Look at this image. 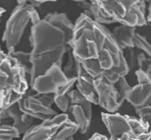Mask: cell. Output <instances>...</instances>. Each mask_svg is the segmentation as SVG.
I'll list each match as a JSON object with an SVG mask.
<instances>
[{
    "label": "cell",
    "instance_id": "obj_1",
    "mask_svg": "<svg viewBox=\"0 0 151 140\" xmlns=\"http://www.w3.org/2000/svg\"><path fill=\"white\" fill-rule=\"evenodd\" d=\"M70 45L75 60L94 78L102 76L115 84L130 72L124 50L112 31L82 12L74 24Z\"/></svg>",
    "mask_w": 151,
    "mask_h": 140
},
{
    "label": "cell",
    "instance_id": "obj_2",
    "mask_svg": "<svg viewBox=\"0 0 151 140\" xmlns=\"http://www.w3.org/2000/svg\"><path fill=\"white\" fill-rule=\"evenodd\" d=\"M73 28L74 24L63 12H50L30 27L29 85L52 65L62 67L64 56L71 51Z\"/></svg>",
    "mask_w": 151,
    "mask_h": 140
},
{
    "label": "cell",
    "instance_id": "obj_3",
    "mask_svg": "<svg viewBox=\"0 0 151 140\" xmlns=\"http://www.w3.org/2000/svg\"><path fill=\"white\" fill-rule=\"evenodd\" d=\"M29 79L17 60L0 52V108L7 110L17 103L29 90Z\"/></svg>",
    "mask_w": 151,
    "mask_h": 140
},
{
    "label": "cell",
    "instance_id": "obj_4",
    "mask_svg": "<svg viewBox=\"0 0 151 140\" xmlns=\"http://www.w3.org/2000/svg\"><path fill=\"white\" fill-rule=\"evenodd\" d=\"M40 19L36 8L29 1H17V6L7 21L3 34V41L5 43L8 53L15 52L27 27L30 25L32 26Z\"/></svg>",
    "mask_w": 151,
    "mask_h": 140
},
{
    "label": "cell",
    "instance_id": "obj_5",
    "mask_svg": "<svg viewBox=\"0 0 151 140\" xmlns=\"http://www.w3.org/2000/svg\"><path fill=\"white\" fill-rule=\"evenodd\" d=\"M106 15L114 22L136 28L147 25L146 3L142 0L98 1Z\"/></svg>",
    "mask_w": 151,
    "mask_h": 140
},
{
    "label": "cell",
    "instance_id": "obj_6",
    "mask_svg": "<svg viewBox=\"0 0 151 140\" xmlns=\"http://www.w3.org/2000/svg\"><path fill=\"white\" fill-rule=\"evenodd\" d=\"M79 130L66 113H61L49 120L32 125L23 134L22 140H74Z\"/></svg>",
    "mask_w": 151,
    "mask_h": 140
},
{
    "label": "cell",
    "instance_id": "obj_7",
    "mask_svg": "<svg viewBox=\"0 0 151 140\" xmlns=\"http://www.w3.org/2000/svg\"><path fill=\"white\" fill-rule=\"evenodd\" d=\"M101 116L112 139H121L126 134L137 137L150 131L149 125L140 118L108 112H102Z\"/></svg>",
    "mask_w": 151,
    "mask_h": 140
},
{
    "label": "cell",
    "instance_id": "obj_8",
    "mask_svg": "<svg viewBox=\"0 0 151 140\" xmlns=\"http://www.w3.org/2000/svg\"><path fill=\"white\" fill-rule=\"evenodd\" d=\"M53 103V94H39L31 89H29L27 94L17 102L22 112L42 121L49 120L58 115L52 108Z\"/></svg>",
    "mask_w": 151,
    "mask_h": 140
},
{
    "label": "cell",
    "instance_id": "obj_9",
    "mask_svg": "<svg viewBox=\"0 0 151 140\" xmlns=\"http://www.w3.org/2000/svg\"><path fill=\"white\" fill-rule=\"evenodd\" d=\"M70 102L66 114L71 121L78 125V132L86 134L92 119V103L84 98L77 89H72L69 94Z\"/></svg>",
    "mask_w": 151,
    "mask_h": 140
},
{
    "label": "cell",
    "instance_id": "obj_10",
    "mask_svg": "<svg viewBox=\"0 0 151 140\" xmlns=\"http://www.w3.org/2000/svg\"><path fill=\"white\" fill-rule=\"evenodd\" d=\"M61 66L52 65L43 75L37 76L30 84L32 90L45 94H54L63 86L69 82Z\"/></svg>",
    "mask_w": 151,
    "mask_h": 140
},
{
    "label": "cell",
    "instance_id": "obj_11",
    "mask_svg": "<svg viewBox=\"0 0 151 140\" xmlns=\"http://www.w3.org/2000/svg\"><path fill=\"white\" fill-rule=\"evenodd\" d=\"M94 84L98 97L99 106L108 113H116L122 105L119 102V95L115 84L111 83L101 76L94 78Z\"/></svg>",
    "mask_w": 151,
    "mask_h": 140
},
{
    "label": "cell",
    "instance_id": "obj_12",
    "mask_svg": "<svg viewBox=\"0 0 151 140\" xmlns=\"http://www.w3.org/2000/svg\"><path fill=\"white\" fill-rule=\"evenodd\" d=\"M138 84L132 87L127 100L136 109L143 106H151V80L140 70H136Z\"/></svg>",
    "mask_w": 151,
    "mask_h": 140
},
{
    "label": "cell",
    "instance_id": "obj_13",
    "mask_svg": "<svg viewBox=\"0 0 151 140\" xmlns=\"http://www.w3.org/2000/svg\"><path fill=\"white\" fill-rule=\"evenodd\" d=\"M94 78L76 61V89L93 105H98V97L94 89Z\"/></svg>",
    "mask_w": 151,
    "mask_h": 140
},
{
    "label": "cell",
    "instance_id": "obj_14",
    "mask_svg": "<svg viewBox=\"0 0 151 140\" xmlns=\"http://www.w3.org/2000/svg\"><path fill=\"white\" fill-rule=\"evenodd\" d=\"M6 111L9 119H12V125L18 129L20 134H24L33 125L34 118L22 112L17 103L12 105Z\"/></svg>",
    "mask_w": 151,
    "mask_h": 140
},
{
    "label": "cell",
    "instance_id": "obj_15",
    "mask_svg": "<svg viewBox=\"0 0 151 140\" xmlns=\"http://www.w3.org/2000/svg\"><path fill=\"white\" fill-rule=\"evenodd\" d=\"M112 33L118 44L123 50L130 48H135L134 36L136 34V28L120 25L119 26L115 27Z\"/></svg>",
    "mask_w": 151,
    "mask_h": 140
},
{
    "label": "cell",
    "instance_id": "obj_16",
    "mask_svg": "<svg viewBox=\"0 0 151 140\" xmlns=\"http://www.w3.org/2000/svg\"><path fill=\"white\" fill-rule=\"evenodd\" d=\"M76 78H72L69 80L66 85L60 88L56 94H53V101L54 103L61 111L63 113H66L68 111L69 102H70V97L69 94L72 89H74Z\"/></svg>",
    "mask_w": 151,
    "mask_h": 140
},
{
    "label": "cell",
    "instance_id": "obj_17",
    "mask_svg": "<svg viewBox=\"0 0 151 140\" xmlns=\"http://www.w3.org/2000/svg\"><path fill=\"white\" fill-rule=\"evenodd\" d=\"M20 136L18 129L12 124H0V140H12Z\"/></svg>",
    "mask_w": 151,
    "mask_h": 140
},
{
    "label": "cell",
    "instance_id": "obj_18",
    "mask_svg": "<svg viewBox=\"0 0 151 140\" xmlns=\"http://www.w3.org/2000/svg\"><path fill=\"white\" fill-rule=\"evenodd\" d=\"M9 54V53H8ZM13 57H15L19 62V64L22 66L24 70L26 71L28 78L30 77V70H31V65H30V53H26L22 51H15L12 53H10Z\"/></svg>",
    "mask_w": 151,
    "mask_h": 140
},
{
    "label": "cell",
    "instance_id": "obj_19",
    "mask_svg": "<svg viewBox=\"0 0 151 140\" xmlns=\"http://www.w3.org/2000/svg\"><path fill=\"white\" fill-rule=\"evenodd\" d=\"M137 70L143 71L151 80V59L141 51H139L137 56Z\"/></svg>",
    "mask_w": 151,
    "mask_h": 140
},
{
    "label": "cell",
    "instance_id": "obj_20",
    "mask_svg": "<svg viewBox=\"0 0 151 140\" xmlns=\"http://www.w3.org/2000/svg\"><path fill=\"white\" fill-rule=\"evenodd\" d=\"M134 46L136 49L143 52L148 57L151 59V44L148 42L145 37L138 33H136L134 36Z\"/></svg>",
    "mask_w": 151,
    "mask_h": 140
},
{
    "label": "cell",
    "instance_id": "obj_21",
    "mask_svg": "<svg viewBox=\"0 0 151 140\" xmlns=\"http://www.w3.org/2000/svg\"><path fill=\"white\" fill-rule=\"evenodd\" d=\"M115 86L117 88L118 95H119V102L120 104L122 105L125 100H127V95L129 92L131 90L132 87L127 82L126 77H122L115 83Z\"/></svg>",
    "mask_w": 151,
    "mask_h": 140
},
{
    "label": "cell",
    "instance_id": "obj_22",
    "mask_svg": "<svg viewBox=\"0 0 151 140\" xmlns=\"http://www.w3.org/2000/svg\"><path fill=\"white\" fill-rule=\"evenodd\" d=\"M124 50L127 51V57H125V59L127 61V63L128 65L129 71H133V70H137V56L139 51L136 48H130V49H126Z\"/></svg>",
    "mask_w": 151,
    "mask_h": 140
},
{
    "label": "cell",
    "instance_id": "obj_23",
    "mask_svg": "<svg viewBox=\"0 0 151 140\" xmlns=\"http://www.w3.org/2000/svg\"><path fill=\"white\" fill-rule=\"evenodd\" d=\"M68 54V63L63 71L68 79L76 78V61L72 56V51H70Z\"/></svg>",
    "mask_w": 151,
    "mask_h": 140
},
{
    "label": "cell",
    "instance_id": "obj_24",
    "mask_svg": "<svg viewBox=\"0 0 151 140\" xmlns=\"http://www.w3.org/2000/svg\"><path fill=\"white\" fill-rule=\"evenodd\" d=\"M135 111L136 114L138 115L139 118L149 125L150 130H151V106H143V107L136 109Z\"/></svg>",
    "mask_w": 151,
    "mask_h": 140
},
{
    "label": "cell",
    "instance_id": "obj_25",
    "mask_svg": "<svg viewBox=\"0 0 151 140\" xmlns=\"http://www.w3.org/2000/svg\"><path fill=\"white\" fill-rule=\"evenodd\" d=\"M76 4H78L79 8L82 10V13L92 19L91 1H78V2H76Z\"/></svg>",
    "mask_w": 151,
    "mask_h": 140
},
{
    "label": "cell",
    "instance_id": "obj_26",
    "mask_svg": "<svg viewBox=\"0 0 151 140\" xmlns=\"http://www.w3.org/2000/svg\"><path fill=\"white\" fill-rule=\"evenodd\" d=\"M88 140H121L120 139H112V138H107L103 134L95 133Z\"/></svg>",
    "mask_w": 151,
    "mask_h": 140
},
{
    "label": "cell",
    "instance_id": "obj_27",
    "mask_svg": "<svg viewBox=\"0 0 151 140\" xmlns=\"http://www.w3.org/2000/svg\"><path fill=\"white\" fill-rule=\"evenodd\" d=\"M137 139L139 140H151V130L137 136Z\"/></svg>",
    "mask_w": 151,
    "mask_h": 140
},
{
    "label": "cell",
    "instance_id": "obj_28",
    "mask_svg": "<svg viewBox=\"0 0 151 140\" xmlns=\"http://www.w3.org/2000/svg\"><path fill=\"white\" fill-rule=\"evenodd\" d=\"M8 119H9V117H8V115L7 113V111L0 108V124L3 123L4 120H8Z\"/></svg>",
    "mask_w": 151,
    "mask_h": 140
},
{
    "label": "cell",
    "instance_id": "obj_29",
    "mask_svg": "<svg viewBox=\"0 0 151 140\" xmlns=\"http://www.w3.org/2000/svg\"><path fill=\"white\" fill-rule=\"evenodd\" d=\"M121 140H139L137 139V137L132 136V135H129V134H123L122 138L120 139Z\"/></svg>",
    "mask_w": 151,
    "mask_h": 140
},
{
    "label": "cell",
    "instance_id": "obj_30",
    "mask_svg": "<svg viewBox=\"0 0 151 140\" xmlns=\"http://www.w3.org/2000/svg\"><path fill=\"white\" fill-rule=\"evenodd\" d=\"M146 20L147 22H151V1L149 2V5H148V14L146 16Z\"/></svg>",
    "mask_w": 151,
    "mask_h": 140
},
{
    "label": "cell",
    "instance_id": "obj_31",
    "mask_svg": "<svg viewBox=\"0 0 151 140\" xmlns=\"http://www.w3.org/2000/svg\"><path fill=\"white\" fill-rule=\"evenodd\" d=\"M5 11H6V10H5L4 8L0 7V18L3 16V15H4V13H5Z\"/></svg>",
    "mask_w": 151,
    "mask_h": 140
},
{
    "label": "cell",
    "instance_id": "obj_32",
    "mask_svg": "<svg viewBox=\"0 0 151 140\" xmlns=\"http://www.w3.org/2000/svg\"><path fill=\"white\" fill-rule=\"evenodd\" d=\"M1 51H3V50L1 49V45H0V52H1Z\"/></svg>",
    "mask_w": 151,
    "mask_h": 140
}]
</instances>
